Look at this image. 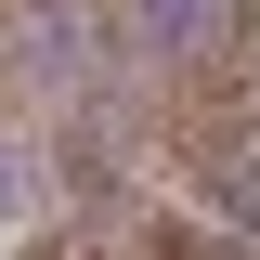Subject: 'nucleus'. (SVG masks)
Instances as JSON below:
<instances>
[{"label": "nucleus", "instance_id": "7ed1b4c3", "mask_svg": "<svg viewBox=\"0 0 260 260\" xmlns=\"http://www.w3.org/2000/svg\"><path fill=\"white\" fill-rule=\"evenodd\" d=\"M13 260H78V247H52V234H39V247H13Z\"/></svg>", "mask_w": 260, "mask_h": 260}, {"label": "nucleus", "instance_id": "f257e3e1", "mask_svg": "<svg viewBox=\"0 0 260 260\" xmlns=\"http://www.w3.org/2000/svg\"><path fill=\"white\" fill-rule=\"evenodd\" d=\"M130 117L234 234H260V0H182Z\"/></svg>", "mask_w": 260, "mask_h": 260}, {"label": "nucleus", "instance_id": "f03ea898", "mask_svg": "<svg viewBox=\"0 0 260 260\" xmlns=\"http://www.w3.org/2000/svg\"><path fill=\"white\" fill-rule=\"evenodd\" d=\"M104 260H260V247L221 221H182V208H104Z\"/></svg>", "mask_w": 260, "mask_h": 260}]
</instances>
